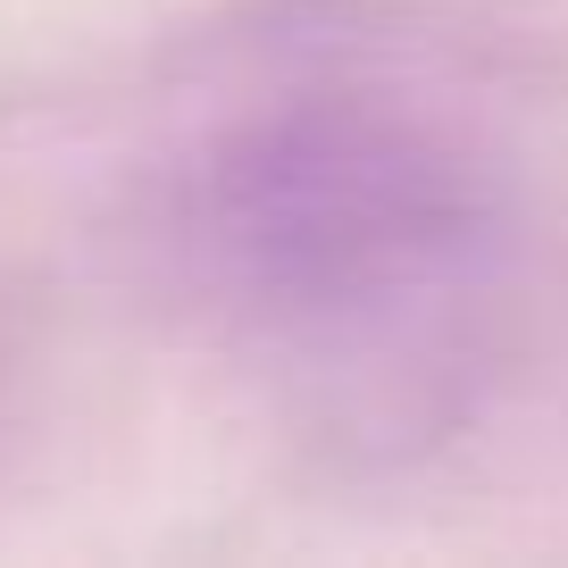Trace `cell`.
I'll use <instances>...</instances> for the list:
<instances>
[{
  "mask_svg": "<svg viewBox=\"0 0 568 568\" xmlns=\"http://www.w3.org/2000/svg\"><path fill=\"white\" fill-rule=\"evenodd\" d=\"M510 193L402 101L318 92L176 184V276L251 385L359 460L435 444L485 385L510 302Z\"/></svg>",
  "mask_w": 568,
  "mask_h": 568,
  "instance_id": "1",
  "label": "cell"
}]
</instances>
